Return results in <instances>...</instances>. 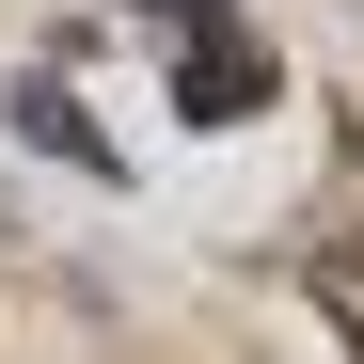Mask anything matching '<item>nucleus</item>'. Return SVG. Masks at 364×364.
Returning a JSON list of instances; mask_svg holds the SVG:
<instances>
[{
    "instance_id": "1",
    "label": "nucleus",
    "mask_w": 364,
    "mask_h": 364,
    "mask_svg": "<svg viewBox=\"0 0 364 364\" xmlns=\"http://www.w3.org/2000/svg\"><path fill=\"white\" fill-rule=\"evenodd\" d=\"M143 48L174 64V95H191V127H237V111H269V32L237 16V0H143Z\"/></svg>"
},
{
    "instance_id": "3",
    "label": "nucleus",
    "mask_w": 364,
    "mask_h": 364,
    "mask_svg": "<svg viewBox=\"0 0 364 364\" xmlns=\"http://www.w3.org/2000/svg\"><path fill=\"white\" fill-rule=\"evenodd\" d=\"M301 285H317V301H333V333L364 348V254H317V269H301Z\"/></svg>"
},
{
    "instance_id": "2",
    "label": "nucleus",
    "mask_w": 364,
    "mask_h": 364,
    "mask_svg": "<svg viewBox=\"0 0 364 364\" xmlns=\"http://www.w3.org/2000/svg\"><path fill=\"white\" fill-rule=\"evenodd\" d=\"M16 143H32V159H64V174H95V191H111V174H127V159H111V127H95V111H80L64 80H48V64L16 80Z\"/></svg>"
}]
</instances>
